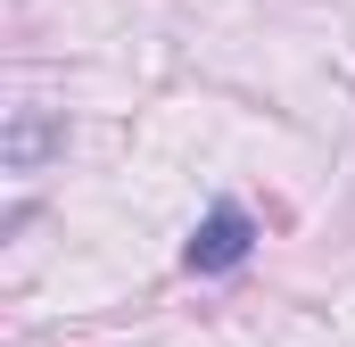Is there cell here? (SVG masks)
<instances>
[{
	"label": "cell",
	"instance_id": "1",
	"mask_svg": "<svg viewBox=\"0 0 355 347\" xmlns=\"http://www.w3.org/2000/svg\"><path fill=\"white\" fill-rule=\"evenodd\" d=\"M248 248H257V215H248L240 198H215V207L198 215L182 264H190V273H232V264H248Z\"/></svg>",
	"mask_w": 355,
	"mask_h": 347
},
{
	"label": "cell",
	"instance_id": "2",
	"mask_svg": "<svg viewBox=\"0 0 355 347\" xmlns=\"http://www.w3.org/2000/svg\"><path fill=\"white\" fill-rule=\"evenodd\" d=\"M58 149H67V116H50V108H17L8 133H0V166L8 174H33L42 158H58Z\"/></svg>",
	"mask_w": 355,
	"mask_h": 347
}]
</instances>
